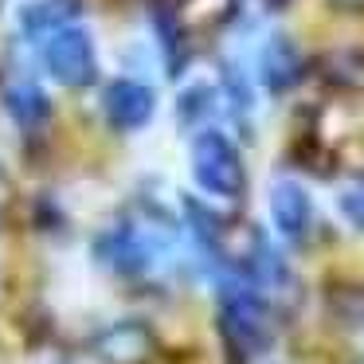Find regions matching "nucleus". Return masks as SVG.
<instances>
[{"label":"nucleus","mask_w":364,"mask_h":364,"mask_svg":"<svg viewBox=\"0 0 364 364\" xmlns=\"http://www.w3.org/2000/svg\"><path fill=\"white\" fill-rule=\"evenodd\" d=\"M102 106H106V118H110L118 129H141L145 122L153 118V110H157V95H153L145 82L118 79V82L106 87Z\"/></svg>","instance_id":"nucleus-3"},{"label":"nucleus","mask_w":364,"mask_h":364,"mask_svg":"<svg viewBox=\"0 0 364 364\" xmlns=\"http://www.w3.org/2000/svg\"><path fill=\"white\" fill-rule=\"evenodd\" d=\"M341 215H345L353 228H360L364 231V184L360 188H348V192H341Z\"/></svg>","instance_id":"nucleus-9"},{"label":"nucleus","mask_w":364,"mask_h":364,"mask_svg":"<svg viewBox=\"0 0 364 364\" xmlns=\"http://www.w3.org/2000/svg\"><path fill=\"white\" fill-rule=\"evenodd\" d=\"M223 325H228L231 337L251 345V348L267 341V309H262V301L255 298L251 290H243V286L223 290Z\"/></svg>","instance_id":"nucleus-4"},{"label":"nucleus","mask_w":364,"mask_h":364,"mask_svg":"<svg viewBox=\"0 0 364 364\" xmlns=\"http://www.w3.org/2000/svg\"><path fill=\"white\" fill-rule=\"evenodd\" d=\"M43 63H48V75L63 87H87L98 75V59H95V40H90L82 28H63L48 40L43 48Z\"/></svg>","instance_id":"nucleus-2"},{"label":"nucleus","mask_w":364,"mask_h":364,"mask_svg":"<svg viewBox=\"0 0 364 364\" xmlns=\"http://www.w3.org/2000/svg\"><path fill=\"white\" fill-rule=\"evenodd\" d=\"M192 176L208 196L235 200L243 192L247 184L243 157H239V149L231 145L228 134H220V129L196 134V141H192Z\"/></svg>","instance_id":"nucleus-1"},{"label":"nucleus","mask_w":364,"mask_h":364,"mask_svg":"<svg viewBox=\"0 0 364 364\" xmlns=\"http://www.w3.org/2000/svg\"><path fill=\"white\" fill-rule=\"evenodd\" d=\"M82 4L79 0H40V4H28V9H20V24H24V32L40 36V32H63V28H71L75 20H79Z\"/></svg>","instance_id":"nucleus-7"},{"label":"nucleus","mask_w":364,"mask_h":364,"mask_svg":"<svg viewBox=\"0 0 364 364\" xmlns=\"http://www.w3.org/2000/svg\"><path fill=\"white\" fill-rule=\"evenodd\" d=\"M9 106H12V114H16L24 126H36V122H43L51 114V106H48V98H43V90L40 87H32V82H24V87H16L9 95Z\"/></svg>","instance_id":"nucleus-8"},{"label":"nucleus","mask_w":364,"mask_h":364,"mask_svg":"<svg viewBox=\"0 0 364 364\" xmlns=\"http://www.w3.org/2000/svg\"><path fill=\"white\" fill-rule=\"evenodd\" d=\"M262 82H267L270 90H290L294 82L301 79V51L294 48L286 36H274V40L267 43V51H262Z\"/></svg>","instance_id":"nucleus-6"},{"label":"nucleus","mask_w":364,"mask_h":364,"mask_svg":"<svg viewBox=\"0 0 364 364\" xmlns=\"http://www.w3.org/2000/svg\"><path fill=\"white\" fill-rule=\"evenodd\" d=\"M208 98H212V90L208 87H196V90H188V95L181 98V118L184 122H192V118H204V110H208Z\"/></svg>","instance_id":"nucleus-10"},{"label":"nucleus","mask_w":364,"mask_h":364,"mask_svg":"<svg viewBox=\"0 0 364 364\" xmlns=\"http://www.w3.org/2000/svg\"><path fill=\"white\" fill-rule=\"evenodd\" d=\"M309 215H314V204H309L306 188L298 181H274L270 184V220L282 231L286 239H301L309 228Z\"/></svg>","instance_id":"nucleus-5"}]
</instances>
